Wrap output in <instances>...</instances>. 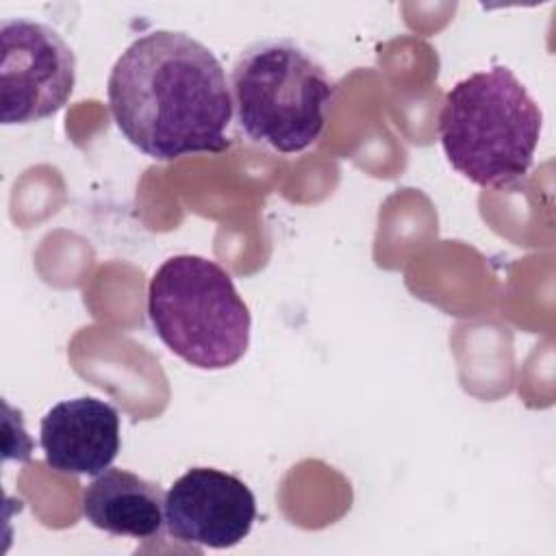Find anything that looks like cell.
<instances>
[{"label": "cell", "mask_w": 556, "mask_h": 556, "mask_svg": "<svg viewBox=\"0 0 556 556\" xmlns=\"http://www.w3.org/2000/svg\"><path fill=\"white\" fill-rule=\"evenodd\" d=\"M76 83V56L48 24L11 17L0 24L2 124L41 122L61 111Z\"/></svg>", "instance_id": "5"}, {"label": "cell", "mask_w": 556, "mask_h": 556, "mask_svg": "<svg viewBox=\"0 0 556 556\" xmlns=\"http://www.w3.org/2000/svg\"><path fill=\"white\" fill-rule=\"evenodd\" d=\"M148 317L165 348L198 369H226L250 345L248 304L230 274L198 254L169 256L152 274Z\"/></svg>", "instance_id": "3"}, {"label": "cell", "mask_w": 556, "mask_h": 556, "mask_svg": "<svg viewBox=\"0 0 556 556\" xmlns=\"http://www.w3.org/2000/svg\"><path fill=\"white\" fill-rule=\"evenodd\" d=\"M334 89L324 65L293 39L248 46L230 76L239 128L282 154L302 152L319 139Z\"/></svg>", "instance_id": "4"}, {"label": "cell", "mask_w": 556, "mask_h": 556, "mask_svg": "<svg viewBox=\"0 0 556 556\" xmlns=\"http://www.w3.org/2000/svg\"><path fill=\"white\" fill-rule=\"evenodd\" d=\"M106 98L122 135L156 161L228 148L235 106L226 72L187 33L137 37L113 65Z\"/></svg>", "instance_id": "1"}, {"label": "cell", "mask_w": 556, "mask_h": 556, "mask_svg": "<svg viewBox=\"0 0 556 556\" xmlns=\"http://www.w3.org/2000/svg\"><path fill=\"white\" fill-rule=\"evenodd\" d=\"M254 519L250 486L215 467H191L165 493V528L187 545L232 547L250 534Z\"/></svg>", "instance_id": "6"}, {"label": "cell", "mask_w": 556, "mask_h": 556, "mask_svg": "<svg viewBox=\"0 0 556 556\" xmlns=\"http://www.w3.org/2000/svg\"><path fill=\"white\" fill-rule=\"evenodd\" d=\"M39 443L54 471L100 476L119 452V415L98 397L63 400L43 415Z\"/></svg>", "instance_id": "7"}, {"label": "cell", "mask_w": 556, "mask_h": 556, "mask_svg": "<svg viewBox=\"0 0 556 556\" xmlns=\"http://www.w3.org/2000/svg\"><path fill=\"white\" fill-rule=\"evenodd\" d=\"M85 519L113 536L154 539L165 528V493L126 469H106L83 491Z\"/></svg>", "instance_id": "8"}, {"label": "cell", "mask_w": 556, "mask_h": 556, "mask_svg": "<svg viewBox=\"0 0 556 556\" xmlns=\"http://www.w3.org/2000/svg\"><path fill=\"white\" fill-rule=\"evenodd\" d=\"M543 115L504 65L469 74L445 96L439 137L450 165L480 187H504L532 165Z\"/></svg>", "instance_id": "2"}]
</instances>
